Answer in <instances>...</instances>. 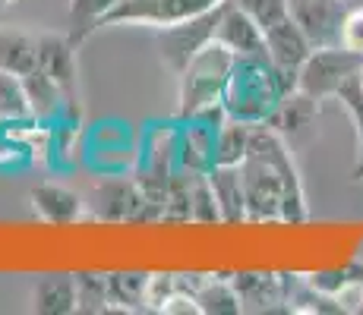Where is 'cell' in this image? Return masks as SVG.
I'll list each match as a JSON object with an SVG mask.
<instances>
[{
    "mask_svg": "<svg viewBox=\"0 0 363 315\" xmlns=\"http://www.w3.org/2000/svg\"><path fill=\"white\" fill-rule=\"evenodd\" d=\"M243 193H247V224H303L306 193L300 171L291 158L288 139L272 126H253L250 155L240 161Z\"/></svg>",
    "mask_w": 363,
    "mask_h": 315,
    "instance_id": "cell-1",
    "label": "cell"
},
{
    "mask_svg": "<svg viewBox=\"0 0 363 315\" xmlns=\"http://www.w3.org/2000/svg\"><path fill=\"white\" fill-rule=\"evenodd\" d=\"M281 95V76H278V69L272 67L269 57H237L231 73H228L221 104H225L228 117L259 126L269 123Z\"/></svg>",
    "mask_w": 363,
    "mask_h": 315,
    "instance_id": "cell-2",
    "label": "cell"
},
{
    "mask_svg": "<svg viewBox=\"0 0 363 315\" xmlns=\"http://www.w3.org/2000/svg\"><path fill=\"white\" fill-rule=\"evenodd\" d=\"M234 60L237 57L228 47L212 41V45H206L196 57L186 63V69L180 73L177 120H193L206 108L221 101V92H225V82H228Z\"/></svg>",
    "mask_w": 363,
    "mask_h": 315,
    "instance_id": "cell-3",
    "label": "cell"
},
{
    "mask_svg": "<svg viewBox=\"0 0 363 315\" xmlns=\"http://www.w3.org/2000/svg\"><path fill=\"white\" fill-rule=\"evenodd\" d=\"M86 208L92 218L108 224L162 221V208L145 199L136 177H123V173H108L104 180H99L92 186V193H89Z\"/></svg>",
    "mask_w": 363,
    "mask_h": 315,
    "instance_id": "cell-4",
    "label": "cell"
},
{
    "mask_svg": "<svg viewBox=\"0 0 363 315\" xmlns=\"http://www.w3.org/2000/svg\"><path fill=\"white\" fill-rule=\"evenodd\" d=\"M363 69V57L351 54L347 47L335 45V47H313L310 57L300 67V82L297 88L306 92L316 101L335 98L341 92V86H347L351 79H357Z\"/></svg>",
    "mask_w": 363,
    "mask_h": 315,
    "instance_id": "cell-5",
    "label": "cell"
},
{
    "mask_svg": "<svg viewBox=\"0 0 363 315\" xmlns=\"http://www.w3.org/2000/svg\"><path fill=\"white\" fill-rule=\"evenodd\" d=\"M221 6H225V0H218V4H212L208 10H202L190 19H180V23L158 29V38H155L158 54H162V60L177 76L184 73L186 63L196 57L202 47L215 41V29H218V19H221Z\"/></svg>",
    "mask_w": 363,
    "mask_h": 315,
    "instance_id": "cell-6",
    "label": "cell"
},
{
    "mask_svg": "<svg viewBox=\"0 0 363 315\" xmlns=\"http://www.w3.org/2000/svg\"><path fill=\"white\" fill-rule=\"evenodd\" d=\"M212 0H117L111 13L104 16L101 29L111 25H149V29H164L180 19H190L196 13L208 10Z\"/></svg>",
    "mask_w": 363,
    "mask_h": 315,
    "instance_id": "cell-7",
    "label": "cell"
},
{
    "mask_svg": "<svg viewBox=\"0 0 363 315\" xmlns=\"http://www.w3.org/2000/svg\"><path fill=\"white\" fill-rule=\"evenodd\" d=\"M347 6L351 0H288L291 19L313 47L341 45V25H345Z\"/></svg>",
    "mask_w": 363,
    "mask_h": 315,
    "instance_id": "cell-8",
    "label": "cell"
},
{
    "mask_svg": "<svg viewBox=\"0 0 363 315\" xmlns=\"http://www.w3.org/2000/svg\"><path fill=\"white\" fill-rule=\"evenodd\" d=\"M313 45L306 41V35L297 29V23L291 19V13L281 19V23L269 25L265 29V57L272 60V67L281 76L284 92H294L300 82V67L310 57Z\"/></svg>",
    "mask_w": 363,
    "mask_h": 315,
    "instance_id": "cell-9",
    "label": "cell"
},
{
    "mask_svg": "<svg viewBox=\"0 0 363 315\" xmlns=\"http://www.w3.org/2000/svg\"><path fill=\"white\" fill-rule=\"evenodd\" d=\"M215 41L234 54V57H265V32L253 16L225 0L221 6V19L215 29Z\"/></svg>",
    "mask_w": 363,
    "mask_h": 315,
    "instance_id": "cell-10",
    "label": "cell"
},
{
    "mask_svg": "<svg viewBox=\"0 0 363 315\" xmlns=\"http://www.w3.org/2000/svg\"><path fill=\"white\" fill-rule=\"evenodd\" d=\"M35 38H38V67L51 79H57L69 98H76V86H79L76 51H79V45H73L67 32H41Z\"/></svg>",
    "mask_w": 363,
    "mask_h": 315,
    "instance_id": "cell-11",
    "label": "cell"
},
{
    "mask_svg": "<svg viewBox=\"0 0 363 315\" xmlns=\"http://www.w3.org/2000/svg\"><path fill=\"white\" fill-rule=\"evenodd\" d=\"M237 297L243 303V312H288V287L284 275H265V271H243L231 277Z\"/></svg>",
    "mask_w": 363,
    "mask_h": 315,
    "instance_id": "cell-12",
    "label": "cell"
},
{
    "mask_svg": "<svg viewBox=\"0 0 363 315\" xmlns=\"http://www.w3.org/2000/svg\"><path fill=\"white\" fill-rule=\"evenodd\" d=\"M177 171L208 173L215 167V132L202 120H177Z\"/></svg>",
    "mask_w": 363,
    "mask_h": 315,
    "instance_id": "cell-13",
    "label": "cell"
},
{
    "mask_svg": "<svg viewBox=\"0 0 363 315\" xmlns=\"http://www.w3.org/2000/svg\"><path fill=\"white\" fill-rule=\"evenodd\" d=\"M23 86H26V98H29L32 117L38 123H54L69 104L76 101V98H69L64 92V86H60L57 79H51L41 67H35L23 76Z\"/></svg>",
    "mask_w": 363,
    "mask_h": 315,
    "instance_id": "cell-14",
    "label": "cell"
},
{
    "mask_svg": "<svg viewBox=\"0 0 363 315\" xmlns=\"http://www.w3.org/2000/svg\"><path fill=\"white\" fill-rule=\"evenodd\" d=\"M208 183L215 189L221 224H247V193H243L240 164H215L208 171Z\"/></svg>",
    "mask_w": 363,
    "mask_h": 315,
    "instance_id": "cell-15",
    "label": "cell"
},
{
    "mask_svg": "<svg viewBox=\"0 0 363 315\" xmlns=\"http://www.w3.org/2000/svg\"><path fill=\"white\" fill-rule=\"evenodd\" d=\"M316 120H319V101L310 98L306 92H300V88H294V92L281 95L275 114L269 117L265 126H272L275 132H281L284 139H294V136H300V132L313 130Z\"/></svg>",
    "mask_w": 363,
    "mask_h": 315,
    "instance_id": "cell-16",
    "label": "cell"
},
{
    "mask_svg": "<svg viewBox=\"0 0 363 315\" xmlns=\"http://www.w3.org/2000/svg\"><path fill=\"white\" fill-rule=\"evenodd\" d=\"M32 208L45 224H73L82 218V199L73 189L60 186V183H38L32 189Z\"/></svg>",
    "mask_w": 363,
    "mask_h": 315,
    "instance_id": "cell-17",
    "label": "cell"
},
{
    "mask_svg": "<svg viewBox=\"0 0 363 315\" xmlns=\"http://www.w3.org/2000/svg\"><path fill=\"white\" fill-rule=\"evenodd\" d=\"M76 309H79V299H76V275H45L32 287V312L69 315Z\"/></svg>",
    "mask_w": 363,
    "mask_h": 315,
    "instance_id": "cell-18",
    "label": "cell"
},
{
    "mask_svg": "<svg viewBox=\"0 0 363 315\" xmlns=\"http://www.w3.org/2000/svg\"><path fill=\"white\" fill-rule=\"evenodd\" d=\"M180 284H184V277H180ZM184 287L193 290V297H196V303H199V312H206V315L243 312V303H240V297H237L231 277H196V281H190Z\"/></svg>",
    "mask_w": 363,
    "mask_h": 315,
    "instance_id": "cell-19",
    "label": "cell"
},
{
    "mask_svg": "<svg viewBox=\"0 0 363 315\" xmlns=\"http://www.w3.org/2000/svg\"><path fill=\"white\" fill-rule=\"evenodd\" d=\"M35 67H38V38L23 29L0 25V69L26 76Z\"/></svg>",
    "mask_w": 363,
    "mask_h": 315,
    "instance_id": "cell-20",
    "label": "cell"
},
{
    "mask_svg": "<svg viewBox=\"0 0 363 315\" xmlns=\"http://www.w3.org/2000/svg\"><path fill=\"white\" fill-rule=\"evenodd\" d=\"M117 0H69V10H67V35L73 45H86L95 32L101 29L104 16L111 13Z\"/></svg>",
    "mask_w": 363,
    "mask_h": 315,
    "instance_id": "cell-21",
    "label": "cell"
},
{
    "mask_svg": "<svg viewBox=\"0 0 363 315\" xmlns=\"http://www.w3.org/2000/svg\"><path fill=\"white\" fill-rule=\"evenodd\" d=\"M145 284H149V275H143V271H117V275H108L111 312H143Z\"/></svg>",
    "mask_w": 363,
    "mask_h": 315,
    "instance_id": "cell-22",
    "label": "cell"
},
{
    "mask_svg": "<svg viewBox=\"0 0 363 315\" xmlns=\"http://www.w3.org/2000/svg\"><path fill=\"white\" fill-rule=\"evenodd\" d=\"M250 142H253V123L228 117L215 132V164H240L250 155Z\"/></svg>",
    "mask_w": 363,
    "mask_h": 315,
    "instance_id": "cell-23",
    "label": "cell"
},
{
    "mask_svg": "<svg viewBox=\"0 0 363 315\" xmlns=\"http://www.w3.org/2000/svg\"><path fill=\"white\" fill-rule=\"evenodd\" d=\"M19 120H35L29 98H26L23 76L0 69V123H19Z\"/></svg>",
    "mask_w": 363,
    "mask_h": 315,
    "instance_id": "cell-24",
    "label": "cell"
},
{
    "mask_svg": "<svg viewBox=\"0 0 363 315\" xmlns=\"http://www.w3.org/2000/svg\"><path fill=\"white\" fill-rule=\"evenodd\" d=\"M193 177H196V173H184V171H177L171 177V183H167V189H164V199H162V221H171V224L190 221Z\"/></svg>",
    "mask_w": 363,
    "mask_h": 315,
    "instance_id": "cell-25",
    "label": "cell"
},
{
    "mask_svg": "<svg viewBox=\"0 0 363 315\" xmlns=\"http://www.w3.org/2000/svg\"><path fill=\"white\" fill-rule=\"evenodd\" d=\"M76 299H79V309L76 312H111L108 275L79 271L76 275Z\"/></svg>",
    "mask_w": 363,
    "mask_h": 315,
    "instance_id": "cell-26",
    "label": "cell"
},
{
    "mask_svg": "<svg viewBox=\"0 0 363 315\" xmlns=\"http://www.w3.org/2000/svg\"><path fill=\"white\" fill-rule=\"evenodd\" d=\"M193 224H221L218 202H215V189L208 183V173H196L193 177Z\"/></svg>",
    "mask_w": 363,
    "mask_h": 315,
    "instance_id": "cell-27",
    "label": "cell"
},
{
    "mask_svg": "<svg viewBox=\"0 0 363 315\" xmlns=\"http://www.w3.org/2000/svg\"><path fill=\"white\" fill-rule=\"evenodd\" d=\"M335 101L347 110V117H351V123H354V136H357V161H360L363 158V82H360V76L351 79L347 86H341V92L335 95Z\"/></svg>",
    "mask_w": 363,
    "mask_h": 315,
    "instance_id": "cell-28",
    "label": "cell"
},
{
    "mask_svg": "<svg viewBox=\"0 0 363 315\" xmlns=\"http://www.w3.org/2000/svg\"><path fill=\"white\" fill-rule=\"evenodd\" d=\"M231 4L240 6L247 16H253L262 25V32L288 16V0H231Z\"/></svg>",
    "mask_w": 363,
    "mask_h": 315,
    "instance_id": "cell-29",
    "label": "cell"
},
{
    "mask_svg": "<svg viewBox=\"0 0 363 315\" xmlns=\"http://www.w3.org/2000/svg\"><path fill=\"white\" fill-rule=\"evenodd\" d=\"M180 290V275H149L145 284V309L162 312V306Z\"/></svg>",
    "mask_w": 363,
    "mask_h": 315,
    "instance_id": "cell-30",
    "label": "cell"
},
{
    "mask_svg": "<svg viewBox=\"0 0 363 315\" xmlns=\"http://www.w3.org/2000/svg\"><path fill=\"white\" fill-rule=\"evenodd\" d=\"M341 47H347L351 54H360L363 57V6L360 4L347 6L345 25H341Z\"/></svg>",
    "mask_w": 363,
    "mask_h": 315,
    "instance_id": "cell-31",
    "label": "cell"
},
{
    "mask_svg": "<svg viewBox=\"0 0 363 315\" xmlns=\"http://www.w3.org/2000/svg\"><path fill=\"white\" fill-rule=\"evenodd\" d=\"M354 312H363V277L357 281V303H354Z\"/></svg>",
    "mask_w": 363,
    "mask_h": 315,
    "instance_id": "cell-32",
    "label": "cell"
},
{
    "mask_svg": "<svg viewBox=\"0 0 363 315\" xmlns=\"http://www.w3.org/2000/svg\"><path fill=\"white\" fill-rule=\"evenodd\" d=\"M354 180H363V158L354 164Z\"/></svg>",
    "mask_w": 363,
    "mask_h": 315,
    "instance_id": "cell-33",
    "label": "cell"
},
{
    "mask_svg": "<svg viewBox=\"0 0 363 315\" xmlns=\"http://www.w3.org/2000/svg\"><path fill=\"white\" fill-rule=\"evenodd\" d=\"M10 4H16V0H0V6H10Z\"/></svg>",
    "mask_w": 363,
    "mask_h": 315,
    "instance_id": "cell-34",
    "label": "cell"
},
{
    "mask_svg": "<svg viewBox=\"0 0 363 315\" xmlns=\"http://www.w3.org/2000/svg\"><path fill=\"white\" fill-rule=\"evenodd\" d=\"M351 4H360V6H363V0H351Z\"/></svg>",
    "mask_w": 363,
    "mask_h": 315,
    "instance_id": "cell-35",
    "label": "cell"
},
{
    "mask_svg": "<svg viewBox=\"0 0 363 315\" xmlns=\"http://www.w3.org/2000/svg\"><path fill=\"white\" fill-rule=\"evenodd\" d=\"M360 82H363V69H360Z\"/></svg>",
    "mask_w": 363,
    "mask_h": 315,
    "instance_id": "cell-36",
    "label": "cell"
},
{
    "mask_svg": "<svg viewBox=\"0 0 363 315\" xmlns=\"http://www.w3.org/2000/svg\"><path fill=\"white\" fill-rule=\"evenodd\" d=\"M212 4H218V0H212Z\"/></svg>",
    "mask_w": 363,
    "mask_h": 315,
    "instance_id": "cell-37",
    "label": "cell"
}]
</instances>
